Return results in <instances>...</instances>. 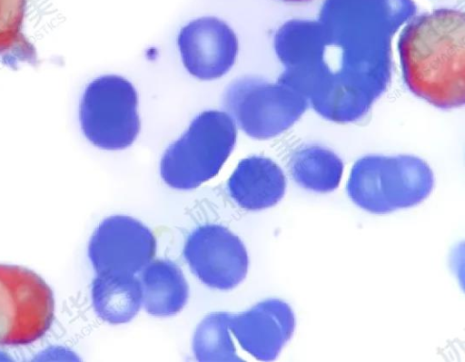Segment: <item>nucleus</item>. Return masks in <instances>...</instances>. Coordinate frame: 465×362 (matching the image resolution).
<instances>
[{
  "label": "nucleus",
  "mask_w": 465,
  "mask_h": 362,
  "mask_svg": "<svg viewBox=\"0 0 465 362\" xmlns=\"http://www.w3.org/2000/svg\"><path fill=\"white\" fill-rule=\"evenodd\" d=\"M409 89L432 105L450 109L465 102V15L438 9L413 20L399 42Z\"/></svg>",
  "instance_id": "nucleus-1"
},
{
  "label": "nucleus",
  "mask_w": 465,
  "mask_h": 362,
  "mask_svg": "<svg viewBox=\"0 0 465 362\" xmlns=\"http://www.w3.org/2000/svg\"><path fill=\"white\" fill-rule=\"evenodd\" d=\"M236 136L234 122L227 113H201L165 150L160 163L162 179L176 190L199 187L219 173L234 148Z\"/></svg>",
  "instance_id": "nucleus-2"
},
{
  "label": "nucleus",
  "mask_w": 465,
  "mask_h": 362,
  "mask_svg": "<svg viewBox=\"0 0 465 362\" xmlns=\"http://www.w3.org/2000/svg\"><path fill=\"white\" fill-rule=\"evenodd\" d=\"M137 106L136 90L126 79L114 74L94 79L86 86L79 105L84 137L103 150L131 146L141 129Z\"/></svg>",
  "instance_id": "nucleus-3"
},
{
  "label": "nucleus",
  "mask_w": 465,
  "mask_h": 362,
  "mask_svg": "<svg viewBox=\"0 0 465 362\" xmlns=\"http://www.w3.org/2000/svg\"><path fill=\"white\" fill-rule=\"evenodd\" d=\"M54 315V295L44 279L29 269L0 264V346L38 340Z\"/></svg>",
  "instance_id": "nucleus-4"
},
{
  "label": "nucleus",
  "mask_w": 465,
  "mask_h": 362,
  "mask_svg": "<svg viewBox=\"0 0 465 362\" xmlns=\"http://www.w3.org/2000/svg\"><path fill=\"white\" fill-rule=\"evenodd\" d=\"M183 254L191 271L211 289L231 290L248 271L244 244L223 225L198 226L187 237Z\"/></svg>",
  "instance_id": "nucleus-5"
},
{
  "label": "nucleus",
  "mask_w": 465,
  "mask_h": 362,
  "mask_svg": "<svg viewBox=\"0 0 465 362\" xmlns=\"http://www.w3.org/2000/svg\"><path fill=\"white\" fill-rule=\"evenodd\" d=\"M156 239L141 221L125 215L103 220L88 243V258L96 274L134 275L150 263Z\"/></svg>",
  "instance_id": "nucleus-6"
},
{
  "label": "nucleus",
  "mask_w": 465,
  "mask_h": 362,
  "mask_svg": "<svg viewBox=\"0 0 465 362\" xmlns=\"http://www.w3.org/2000/svg\"><path fill=\"white\" fill-rule=\"evenodd\" d=\"M183 64L194 77L209 81L221 78L235 63L238 40L223 20L205 16L191 21L178 35Z\"/></svg>",
  "instance_id": "nucleus-7"
},
{
  "label": "nucleus",
  "mask_w": 465,
  "mask_h": 362,
  "mask_svg": "<svg viewBox=\"0 0 465 362\" xmlns=\"http://www.w3.org/2000/svg\"><path fill=\"white\" fill-rule=\"evenodd\" d=\"M230 331L243 350L261 361H272L292 338L295 317L283 300L270 298L230 315Z\"/></svg>",
  "instance_id": "nucleus-8"
},
{
  "label": "nucleus",
  "mask_w": 465,
  "mask_h": 362,
  "mask_svg": "<svg viewBox=\"0 0 465 362\" xmlns=\"http://www.w3.org/2000/svg\"><path fill=\"white\" fill-rule=\"evenodd\" d=\"M431 187V180L426 173L385 178L359 173L350 181L348 194L361 209L384 214L420 203L429 196Z\"/></svg>",
  "instance_id": "nucleus-9"
},
{
  "label": "nucleus",
  "mask_w": 465,
  "mask_h": 362,
  "mask_svg": "<svg viewBox=\"0 0 465 362\" xmlns=\"http://www.w3.org/2000/svg\"><path fill=\"white\" fill-rule=\"evenodd\" d=\"M227 191L242 209L261 210L274 206L282 200L285 181L272 161L253 156L238 163L227 181Z\"/></svg>",
  "instance_id": "nucleus-10"
},
{
  "label": "nucleus",
  "mask_w": 465,
  "mask_h": 362,
  "mask_svg": "<svg viewBox=\"0 0 465 362\" xmlns=\"http://www.w3.org/2000/svg\"><path fill=\"white\" fill-rule=\"evenodd\" d=\"M140 282L143 305L152 316H173L187 302V281L181 269L169 259H157L148 263L140 275Z\"/></svg>",
  "instance_id": "nucleus-11"
},
{
  "label": "nucleus",
  "mask_w": 465,
  "mask_h": 362,
  "mask_svg": "<svg viewBox=\"0 0 465 362\" xmlns=\"http://www.w3.org/2000/svg\"><path fill=\"white\" fill-rule=\"evenodd\" d=\"M140 279L134 275L96 274L91 287L95 314L109 324L131 321L143 304Z\"/></svg>",
  "instance_id": "nucleus-12"
},
{
  "label": "nucleus",
  "mask_w": 465,
  "mask_h": 362,
  "mask_svg": "<svg viewBox=\"0 0 465 362\" xmlns=\"http://www.w3.org/2000/svg\"><path fill=\"white\" fill-rule=\"evenodd\" d=\"M25 8L26 0H0V62L13 70L39 64L36 49L24 32Z\"/></svg>",
  "instance_id": "nucleus-13"
},
{
  "label": "nucleus",
  "mask_w": 465,
  "mask_h": 362,
  "mask_svg": "<svg viewBox=\"0 0 465 362\" xmlns=\"http://www.w3.org/2000/svg\"><path fill=\"white\" fill-rule=\"evenodd\" d=\"M230 315L226 312L212 313L197 326L193 338V350L198 361H242L230 334Z\"/></svg>",
  "instance_id": "nucleus-14"
},
{
  "label": "nucleus",
  "mask_w": 465,
  "mask_h": 362,
  "mask_svg": "<svg viewBox=\"0 0 465 362\" xmlns=\"http://www.w3.org/2000/svg\"><path fill=\"white\" fill-rule=\"evenodd\" d=\"M286 1H304V0H286Z\"/></svg>",
  "instance_id": "nucleus-15"
}]
</instances>
